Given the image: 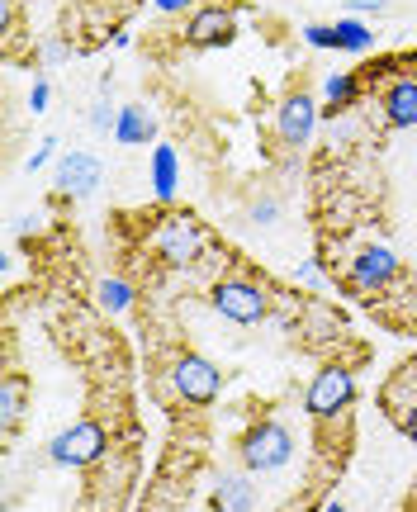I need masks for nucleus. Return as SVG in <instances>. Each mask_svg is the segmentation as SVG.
<instances>
[{
    "label": "nucleus",
    "mask_w": 417,
    "mask_h": 512,
    "mask_svg": "<svg viewBox=\"0 0 417 512\" xmlns=\"http://www.w3.org/2000/svg\"><path fill=\"white\" fill-rule=\"evenodd\" d=\"M323 512H346V508H342V498H327V503H323Z\"/></svg>",
    "instance_id": "cd10ccee"
},
{
    "label": "nucleus",
    "mask_w": 417,
    "mask_h": 512,
    "mask_svg": "<svg viewBox=\"0 0 417 512\" xmlns=\"http://www.w3.org/2000/svg\"><path fill=\"white\" fill-rule=\"evenodd\" d=\"M313 124H318V100H313V95H290V100L280 105V138L290 147L309 143Z\"/></svg>",
    "instance_id": "9b49d317"
},
{
    "label": "nucleus",
    "mask_w": 417,
    "mask_h": 512,
    "mask_svg": "<svg viewBox=\"0 0 417 512\" xmlns=\"http://www.w3.org/2000/svg\"><path fill=\"white\" fill-rule=\"evenodd\" d=\"M152 5H157L162 15H181L185 5H195V0H152Z\"/></svg>",
    "instance_id": "393cba45"
},
{
    "label": "nucleus",
    "mask_w": 417,
    "mask_h": 512,
    "mask_svg": "<svg viewBox=\"0 0 417 512\" xmlns=\"http://www.w3.org/2000/svg\"><path fill=\"white\" fill-rule=\"evenodd\" d=\"M304 38L313 48H337V24H304Z\"/></svg>",
    "instance_id": "aec40b11"
},
{
    "label": "nucleus",
    "mask_w": 417,
    "mask_h": 512,
    "mask_svg": "<svg viewBox=\"0 0 417 512\" xmlns=\"http://www.w3.org/2000/svg\"><path fill=\"white\" fill-rule=\"evenodd\" d=\"M228 38H233V10H223V5H204L200 15L185 24V43L190 48H218Z\"/></svg>",
    "instance_id": "1a4fd4ad"
},
{
    "label": "nucleus",
    "mask_w": 417,
    "mask_h": 512,
    "mask_svg": "<svg viewBox=\"0 0 417 512\" xmlns=\"http://www.w3.org/2000/svg\"><path fill=\"white\" fill-rule=\"evenodd\" d=\"M95 294H100V309L105 313H124L128 304H133V285H128V280H100Z\"/></svg>",
    "instance_id": "6ab92c4d"
},
{
    "label": "nucleus",
    "mask_w": 417,
    "mask_h": 512,
    "mask_svg": "<svg viewBox=\"0 0 417 512\" xmlns=\"http://www.w3.org/2000/svg\"><path fill=\"white\" fill-rule=\"evenodd\" d=\"M119 124V110H114V105H109V100H100V105H95L91 110V128H100V133H109V128Z\"/></svg>",
    "instance_id": "412c9836"
},
{
    "label": "nucleus",
    "mask_w": 417,
    "mask_h": 512,
    "mask_svg": "<svg viewBox=\"0 0 417 512\" xmlns=\"http://www.w3.org/2000/svg\"><path fill=\"white\" fill-rule=\"evenodd\" d=\"M252 498L256 489L247 484L242 475H228L223 484H218V508H228V512H252Z\"/></svg>",
    "instance_id": "2eb2a0df"
},
{
    "label": "nucleus",
    "mask_w": 417,
    "mask_h": 512,
    "mask_svg": "<svg viewBox=\"0 0 417 512\" xmlns=\"http://www.w3.org/2000/svg\"><path fill=\"white\" fill-rule=\"evenodd\" d=\"M100 181H105V166L91 152H72V157H62V166H57V185L67 195H91Z\"/></svg>",
    "instance_id": "9d476101"
},
{
    "label": "nucleus",
    "mask_w": 417,
    "mask_h": 512,
    "mask_svg": "<svg viewBox=\"0 0 417 512\" xmlns=\"http://www.w3.org/2000/svg\"><path fill=\"white\" fill-rule=\"evenodd\" d=\"M176 181H181L176 147L157 143V147H152V190H157V200H171V195H176Z\"/></svg>",
    "instance_id": "4468645a"
},
{
    "label": "nucleus",
    "mask_w": 417,
    "mask_h": 512,
    "mask_svg": "<svg viewBox=\"0 0 417 512\" xmlns=\"http://www.w3.org/2000/svg\"><path fill=\"white\" fill-rule=\"evenodd\" d=\"M346 10H356V15H380V10H389V0H346Z\"/></svg>",
    "instance_id": "b1692460"
},
{
    "label": "nucleus",
    "mask_w": 417,
    "mask_h": 512,
    "mask_svg": "<svg viewBox=\"0 0 417 512\" xmlns=\"http://www.w3.org/2000/svg\"><path fill=\"white\" fill-rule=\"evenodd\" d=\"M380 403H384V413L399 422L403 437L417 441V361H403V366L394 370V380L384 384Z\"/></svg>",
    "instance_id": "20e7f679"
},
{
    "label": "nucleus",
    "mask_w": 417,
    "mask_h": 512,
    "mask_svg": "<svg viewBox=\"0 0 417 512\" xmlns=\"http://www.w3.org/2000/svg\"><path fill=\"white\" fill-rule=\"evenodd\" d=\"M290 456H294V437L285 422H261L242 441V460H247V470H256V475H271L280 465H290Z\"/></svg>",
    "instance_id": "f257e3e1"
},
{
    "label": "nucleus",
    "mask_w": 417,
    "mask_h": 512,
    "mask_svg": "<svg viewBox=\"0 0 417 512\" xmlns=\"http://www.w3.org/2000/svg\"><path fill=\"white\" fill-rule=\"evenodd\" d=\"M214 309L233 323H261L271 313V299L252 280H218L214 285Z\"/></svg>",
    "instance_id": "7ed1b4c3"
},
{
    "label": "nucleus",
    "mask_w": 417,
    "mask_h": 512,
    "mask_svg": "<svg viewBox=\"0 0 417 512\" xmlns=\"http://www.w3.org/2000/svg\"><path fill=\"white\" fill-rule=\"evenodd\" d=\"M152 242H157V252L171 261V266H185L190 256H200L204 247V228L190 214H166L162 223H157V233H152Z\"/></svg>",
    "instance_id": "423d86ee"
},
{
    "label": "nucleus",
    "mask_w": 417,
    "mask_h": 512,
    "mask_svg": "<svg viewBox=\"0 0 417 512\" xmlns=\"http://www.w3.org/2000/svg\"><path fill=\"white\" fill-rule=\"evenodd\" d=\"M384 119L394 128H417V81L413 76H403V81H394V86L384 91Z\"/></svg>",
    "instance_id": "f8f14e48"
},
{
    "label": "nucleus",
    "mask_w": 417,
    "mask_h": 512,
    "mask_svg": "<svg viewBox=\"0 0 417 512\" xmlns=\"http://www.w3.org/2000/svg\"><path fill=\"white\" fill-rule=\"evenodd\" d=\"M337 48L342 53H370L375 48V29H365L361 19H337Z\"/></svg>",
    "instance_id": "dca6fc26"
},
{
    "label": "nucleus",
    "mask_w": 417,
    "mask_h": 512,
    "mask_svg": "<svg viewBox=\"0 0 417 512\" xmlns=\"http://www.w3.org/2000/svg\"><path fill=\"white\" fill-rule=\"evenodd\" d=\"M19 413H24V380H19V375H5V380H0V418H5V427H15Z\"/></svg>",
    "instance_id": "f3484780"
},
{
    "label": "nucleus",
    "mask_w": 417,
    "mask_h": 512,
    "mask_svg": "<svg viewBox=\"0 0 417 512\" xmlns=\"http://www.w3.org/2000/svg\"><path fill=\"white\" fill-rule=\"evenodd\" d=\"M394 275H399V256L375 242V247H361V252L351 256V266H346V285H351L356 294H375V290H384Z\"/></svg>",
    "instance_id": "39448f33"
},
{
    "label": "nucleus",
    "mask_w": 417,
    "mask_h": 512,
    "mask_svg": "<svg viewBox=\"0 0 417 512\" xmlns=\"http://www.w3.org/2000/svg\"><path fill=\"white\" fill-rule=\"evenodd\" d=\"M356 91H361V86H356V76H327L323 81V95H327V110L337 114V110H346V105H356Z\"/></svg>",
    "instance_id": "a211bd4d"
},
{
    "label": "nucleus",
    "mask_w": 417,
    "mask_h": 512,
    "mask_svg": "<svg viewBox=\"0 0 417 512\" xmlns=\"http://www.w3.org/2000/svg\"><path fill=\"white\" fill-rule=\"evenodd\" d=\"M351 399H356V380H351V370L327 366V370H318V380L309 384L304 408H309L313 418H332V413H342Z\"/></svg>",
    "instance_id": "0eeeda50"
},
{
    "label": "nucleus",
    "mask_w": 417,
    "mask_h": 512,
    "mask_svg": "<svg viewBox=\"0 0 417 512\" xmlns=\"http://www.w3.org/2000/svg\"><path fill=\"white\" fill-rule=\"evenodd\" d=\"M252 219H256V223H271V219H275V204H271V200H266V204H256V209H252Z\"/></svg>",
    "instance_id": "a878e982"
},
{
    "label": "nucleus",
    "mask_w": 417,
    "mask_h": 512,
    "mask_svg": "<svg viewBox=\"0 0 417 512\" xmlns=\"http://www.w3.org/2000/svg\"><path fill=\"white\" fill-rule=\"evenodd\" d=\"M57 152V138H43V143L34 147V157H29V171H38V166H48V157Z\"/></svg>",
    "instance_id": "4be33fe9"
},
{
    "label": "nucleus",
    "mask_w": 417,
    "mask_h": 512,
    "mask_svg": "<svg viewBox=\"0 0 417 512\" xmlns=\"http://www.w3.org/2000/svg\"><path fill=\"white\" fill-rule=\"evenodd\" d=\"M299 280H304V285H318V266H313V261H304V266H299Z\"/></svg>",
    "instance_id": "bb28decb"
},
{
    "label": "nucleus",
    "mask_w": 417,
    "mask_h": 512,
    "mask_svg": "<svg viewBox=\"0 0 417 512\" xmlns=\"http://www.w3.org/2000/svg\"><path fill=\"white\" fill-rule=\"evenodd\" d=\"M48 95H53V91H48V81H34V91H29V110L43 114V110H48Z\"/></svg>",
    "instance_id": "5701e85b"
},
{
    "label": "nucleus",
    "mask_w": 417,
    "mask_h": 512,
    "mask_svg": "<svg viewBox=\"0 0 417 512\" xmlns=\"http://www.w3.org/2000/svg\"><path fill=\"white\" fill-rule=\"evenodd\" d=\"M152 133H157V119L147 114V105H124V110H119L114 138H119L124 147H143V143H152Z\"/></svg>",
    "instance_id": "ddd939ff"
},
{
    "label": "nucleus",
    "mask_w": 417,
    "mask_h": 512,
    "mask_svg": "<svg viewBox=\"0 0 417 512\" xmlns=\"http://www.w3.org/2000/svg\"><path fill=\"white\" fill-rule=\"evenodd\" d=\"M105 427L100 422H76V427H67V432H57L53 446H48V456L57 460V465H67V470H81V465H91V460L105 456Z\"/></svg>",
    "instance_id": "f03ea898"
},
{
    "label": "nucleus",
    "mask_w": 417,
    "mask_h": 512,
    "mask_svg": "<svg viewBox=\"0 0 417 512\" xmlns=\"http://www.w3.org/2000/svg\"><path fill=\"white\" fill-rule=\"evenodd\" d=\"M171 380H176V394L185 403H214L218 399V370L204 361V356H181L176 370H171Z\"/></svg>",
    "instance_id": "6e6552de"
}]
</instances>
